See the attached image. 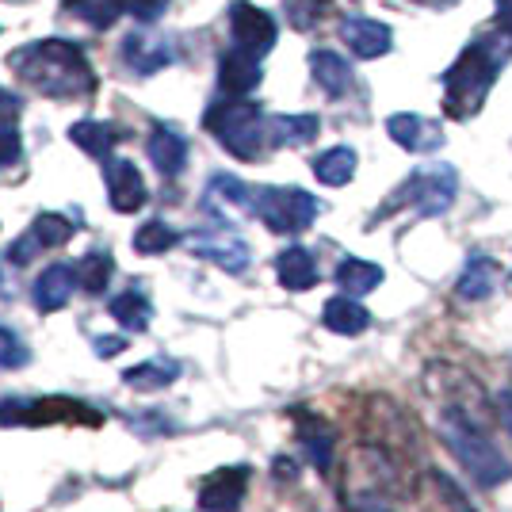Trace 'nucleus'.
Masks as SVG:
<instances>
[{
  "mask_svg": "<svg viewBox=\"0 0 512 512\" xmlns=\"http://www.w3.org/2000/svg\"><path fill=\"white\" fill-rule=\"evenodd\" d=\"M111 276H115V260H111V253H85L81 260H77V283L85 287L88 295H100L107 283H111Z\"/></svg>",
  "mask_w": 512,
  "mask_h": 512,
  "instance_id": "31",
  "label": "nucleus"
},
{
  "mask_svg": "<svg viewBox=\"0 0 512 512\" xmlns=\"http://www.w3.org/2000/svg\"><path fill=\"white\" fill-rule=\"evenodd\" d=\"M356 165H360L356 150L333 146V150H325L314 157V176H318L321 184H329V188H344V184L356 176Z\"/></svg>",
  "mask_w": 512,
  "mask_h": 512,
  "instance_id": "26",
  "label": "nucleus"
},
{
  "mask_svg": "<svg viewBox=\"0 0 512 512\" xmlns=\"http://www.w3.org/2000/svg\"><path fill=\"white\" fill-rule=\"evenodd\" d=\"M276 276L287 291H310V287L318 283V264H314L310 249L291 245V249H283V253L276 256Z\"/></svg>",
  "mask_w": 512,
  "mask_h": 512,
  "instance_id": "21",
  "label": "nucleus"
},
{
  "mask_svg": "<svg viewBox=\"0 0 512 512\" xmlns=\"http://www.w3.org/2000/svg\"><path fill=\"white\" fill-rule=\"evenodd\" d=\"M62 8L69 12V16L85 20L88 27H96V31L111 27V23L119 20V12H127L123 0H65Z\"/></svg>",
  "mask_w": 512,
  "mask_h": 512,
  "instance_id": "30",
  "label": "nucleus"
},
{
  "mask_svg": "<svg viewBox=\"0 0 512 512\" xmlns=\"http://www.w3.org/2000/svg\"><path fill=\"white\" fill-rule=\"evenodd\" d=\"M146 180L134 161H107V199L119 214H134L146 207Z\"/></svg>",
  "mask_w": 512,
  "mask_h": 512,
  "instance_id": "13",
  "label": "nucleus"
},
{
  "mask_svg": "<svg viewBox=\"0 0 512 512\" xmlns=\"http://www.w3.org/2000/svg\"><path fill=\"white\" fill-rule=\"evenodd\" d=\"M20 153H23V142L16 123H0V169H12L20 161Z\"/></svg>",
  "mask_w": 512,
  "mask_h": 512,
  "instance_id": "35",
  "label": "nucleus"
},
{
  "mask_svg": "<svg viewBox=\"0 0 512 512\" xmlns=\"http://www.w3.org/2000/svg\"><path fill=\"white\" fill-rule=\"evenodd\" d=\"M207 207L218 214L226 211H253V188L245 184V180H237V176H214L211 188H207Z\"/></svg>",
  "mask_w": 512,
  "mask_h": 512,
  "instance_id": "25",
  "label": "nucleus"
},
{
  "mask_svg": "<svg viewBox=\"0 0 512 512\" xmlns=\"http://www.w3.org/2000/svg\"><path fill=\"white\" fill-rule=\"evenodd\" d=\"M249 493V467H218L199 482V509L203 512H237Z\"/></svg>",
  "mask_w": 512,
  "mask_h": 512,
  "instance_id": "8",
  "label": "nucleus"
},
{
  "mask_svg": "<svg viewBox=\"0 0 512 512\" xmlns=\"http://www.w3.org/2000/svg\"><path fill=\"white\" fill-rule=\"evenodd\" d=\"M497 406H501V421H505V428H509V436H512V386L497 394Z\"/></svg>",
  "mask_w": 512,
  "mask_h": 512,
  "instance_id": "41",
  "label": "nucleus"
},
{
  "mask_svg": "<svg viewBox=\"0 0 512 512\" xmlns=\"http://www.w3.org/2000/svg\"><path fill=\"white\" fill-rule=\"evenodd\" d=\"M111 318L119 321L127 333H146L150 329V318H153V306L146 299V291H123V295H115L111 299Z\"/></svg>",
  "mask_w": 512,
  "mask_h": 512,
  "instance_id": "28",
  "label": "nucleus"
},
{
  "mask_svg": "<svg viewBox=\"0 0 512 512\" xmlns=\"http://www.w3.org/2000/svg\"><path fill=\"white\" fill-rule=\"evenodd\" d=\"M203 127L211 130L237 161H256L260 153L272 146L264 111L256 104H249L245 96H226V100L211 104L207 115H203Z\"/></svg>",
  "mask_w": 512,
  "mask_h": 512,
  "instance_id": "4",
  "label": "nucleus"
},
{
  "mask_svg": "<svg viewBox=\"0 0 512 512\" xmlns=\"http://www.w3.org/2000/svg\"><path fill=\"white\" fill-rule=\"evenodd\" d=\"M0 425L12 428H39V425H104V413L92 409L88 402L77 398H62V394H50V398H4L0 402Z\"/></svg>",
  "mask_w": 512,
  "mask_h": 512,
  "instance_id": "5",
  "label": "nucleus"
},
{
  "mask_svg": "<svg viewBox=\"0 0 512 512\" xmlns=\"http://www.w3.org/2000/svg\"><path fill=\"white\" fill-rule=\"evenodd\" d=\"M360 512H390L383 501H360Z\"/></svg>",
  "mask_w": 512,
  "mask_h": 512,
  "instance_id": "42",
  "label": "nucleus"
},
{
  "mask_svg": "<svg viewBox=\"0 0 512 512\" xmlns=\"http://www.w3.org/2000/svg\"><path fill=\"white\" fill-rule=\"evenodd\" d=\"M8 69L23 85L39 88L54 100H88L96 92V73L85 50L69 39H39L8 54Z\"/></svg>",
  "mask_w": 512,
  "mask_h": 512,
  "instance_id": "1",
  "label": "nucleus"
},
{
  "mask_svg": "<svg viewBox=\"0 0 512 512\" xmlns=\"http://www.w3.org/2000/svg\"><path fill=\"white\" fill-rule=\"evenodd\" d=\"M192 253L203 256V260H211V264H218V268L230 272V276H237V272L249 268V245H245L237 234H230V230L192 234Z\"/></svg>",
  "mask_w": 512,
  "mask_h": 512,
  "instance_id": "12",
  "label": "nucleus"
},
{
  "mask_svg": "<svg viewBox=\"0 0 512 512\" xmlns=\"http://www.w3.org/2000/svg\"><path fill=\"white\" fill-rule=\"evenodd\" d=\"M318 115H276L268 119V134H272V146H306L318 138Z\"/></svg>",
  "mask_w": 512,
  "mask_h": 512,
  "instance_id": "27",
  "label": "nucleus"
},
{
  "mask_svg": "<svg viewBox=\"0 0 512 512\" xmlns=\"http://www.w3.org/2000/svg\"><path fill=\"white\" fill-rule=\"evenodd\" d=\"M341 39L348 43V50L356 58H383L386 50L394 46V35L390 27L379 20H367V16H348L341 23Z\"/></svg>",
  "mask_w": 512,
  "mask_h": 512,
  "instance_id": "16",
  "label": "nucleus"
},
{
  "mask_svg": "<svg viewBox=\"0 0 512 512\" xmlns=\"http://www.w3.org/2000/svg\"><path fill=\"white\" fill-rule=\"evenodd\" d=\"M260 81H264V69H260V58L249 50L234 46L218 58V85L226 96H249Z\"/></svg>",
  "mask_w": 512,
  "mask_h": 512,
  "instance_id": "14",
  "label": "nucleus"
},
{
  "mask_svg": "<svg viewBox=\"0 0 512 512\" xmlns=\"http://www.w3.org/2000/svg\"><path fill=\"white\" fill-rule=\"evenodd\" d=\"M386 134L409 153H436L444 150V142H448V134H444L440 123H432L425 115H409V111L390 115L386 119Z\"/></svg>",
  "mask_w": 512,
  "mask_h": 512,
  "instance_id": "11",
  "label": "nucleus"
},
{
  "mask_svg": "<svg viewBox=\"0 0 512 512\" xmlns=\"http://www.w3.org/2000/svg\"><path fill=\"white\" fill-rule=\"evenodd\" d=\"M440 432H444V444L459 459V467L467 470L478 486H501L512 478V467L505 459V451L490 440V432L478 425L463 406H448L440 413Z\"/></svg>",
  "mask_w": 512,
  "mask_h": 512,
  "instance_id": "3",
  "label": "nucleus"
},
{
  "mask_svg": "<svg viewBox=\"0 0 512 512\" xmlns=\"http://www.w3.org/2000/svg\"><path fill=\"white\" fill-rule=\"evenodd\" d=\"M73 287H77V268L50 264L43 276L35 279V306L43 314H54V310H62L65 302L73 299Z\"/></svg>",
  "mask_w": 512,
  "mask_h": 512,
  "instance_id": "18",
  "label": "nucleus"
},
{
  "mask_svg": "<svg viewBox=\"0 0 512 512\" xmlns=\"http://www.w3.org/2000/svg\"><path fill=\"white\" fill-rule=\"evenodd\" d=\"M230 31H234V46L249 50L256 58H264L276 46V20L264 8L249 4V0H234V8H230Z\"/></svg>",
  "mask_w": 512,
  "mask_h": 512,
  "instance_id": "9",
  "label": "nucleus"
},
{
  "mask_svg": "<svg viewBox=\"0 0 512 512\" xmlns=\"http://www.w3.org/2000/svg\"><path fill=\"white\" fill-rule=\"evenodd\" d=\"M73 234H77V222H69L65 214L43 211L31 222V230L8 249V260H12V264H27L39 249H58V245H65Z\"/></svg>",
  "mask_w": 512,
  "mask_h": 512,
  "instance_id": "10",
  "label": "nucleus"
},
{
  "mask_svg": "<svg viewBox=\"0 0 512 512\" xmlns=\"http://www.w3.org/2000/svg\"><path fill=\"white\" fill-rule=\"evenodd\" d=\"M176 241H180V234L172 230L169 222L153 218V222H146V226L134 234V249H138L142 256H161V253H169Z\"/></svg>",
  "mask_w": 512,
  "mask_h": 512,
  "instance_id": "32",
  "label": "nucleus"
},
{
  "mask_svg": "<svg viewBox=\"0 0 512 512\" xmlns=\"http://www.w3.org/2000/svg\"><path fill=\"white\" fill-rule=\"evenodd\" d=\"M455 192H459V172L451 165H425L394 192V199L383 207V214L398 211V207H413L421 218H440L455 203Z\"/></svg>",
  "mask_w": 512,
  "mask_h": 512,
  "instance_id": "6",
  "label": "nucleus"
},
{
  "mask_svg": "<svg viewBox=\"0 0 512 512\" xmlns=\"http://www.w3.org/2000/svg\"><path fill=\"white\" fill-rule=\"evenodd\" d=\"M497 27H501V35L512 43V0H497Z\"/></svg>",
  "mask_w": 512,
  "mask_h": 512,
  "instance_id": "40",
  "label": "nucleus"
},
{
  "mask_svg": "<svg viewBox=\"0 0 512 512\" xmlns=\"http://www.w3.org/2000/svg\"><path fill=\"white\" fill-rule=\"evenodd\" d=\"M310 73H314V81L333 100H341V96L352 92V65L344 62L341 54H333V50H314L310 54Z\"/></svg>",
  "mask_w": 512,
  "mask_h": 512,
  "instance_id": "22",
  "label": "nucleus"
},
{
  "mask_svg": "<svg viewBox=\"0 0 512 512\" xmlns=\"http://www.w3.org/2000/svg\"><path fill=\"white\" fill-rule=\"evenodd\" d=\"M176 379H180V363L165 360V356L138 363V367H130L127 375H123V383L134 386V390H165V386H172Z\"/></svg>",
  "mask_w": 512,
  "mask_h": 512,
  "instance_id": "29",
  "label": "nucleus"
},
{
  "mask_svg": "<svg viewBox=\"0 0 512 512\" xmlns=\"http://www.w3.org/2000/svg\"><path fill=\"white\" fill-rule=\"evenodd\" d=\"M16 115H20V100L0 88V123H16Z\"/></svg>",
  "mask_w": 512,
  "mask_h": 512,
  "instance_id": "38",
  "label": "nucleus"
},
{
  "mask_svg": "<svg viewBox=\"0 0 512 512\" xmlns=\"http://www.w3.org/2000/svg\"><path fill=\"white\" fill-rule=\"evenodd\" d=\"M146 153H150L153 169L161 176H180L184 165H188V142L176 134L172 127H153L150 142H146Z\"/></svg>",
  "mask_w": 512,
  "mask_h": 512,
  "instance_id": "17",
  "label": "nucleus"
},
{
  "mask_svg": "<svg viewBox=\"0 0 512 512\" xmlns=\"http://www.w3.org/2000/svg\"><path fill=\"white\" fill-rule=\"evenodd\" d=\"M448 4H451V0H448Z\"/></svg>",
  "mask_w": 512,
  "mask_h": 512,
  "instance_id": "43",
  "label": "nucleus"
},
{
  "mask_svg": "<svg viewBox=\"0 0 512 512\" xmlns=\"http://www.w3.org/2000/svg\"><path fill=\"white\" fill-rule=\"evenodd\" d=\"M321 325L329 333H341V337H360L371 325V314H367V306L356 302V295H337L321 306Z\"/></svg>",
  "mask_w": 512,
  "mask_h": 512,
  "instance_id": "19",
  "label": "nucleus"
},
{
  "mask_svg": "<svg viewBox=\"0 0 512 512\" xmlns=\"http://www.w3.org/2000/svg\"><path fill=\"white\" fill-rule=\"evenodd\" d=\"M302 444H306L310 459H314L321 470L329 467V459H333V440H329V432H325V428H321V425L302 428Z\"/></svg>",
  "mask_w": 512,
  "mask_h": 512,
  "instance_id": "33",
  "label": "nucleus"
},
{
  "mask_svg": "<svg viewBox=\"0 0 512 512\" xmlns=\"http://www.w3.org/2000/svg\"><path fill=\"white\" fill-rule=\"evenodd\" d=\"M123 58L138 77H150L157 69L172 62V43L165 35H150V31H134L123 39Z\"/></svg>",
  "mask_w": 512,
  "mask_h": 512,
  "instance_id": "15",
  "label": "nucleus"
},
{
  "mask_svg": "<svg viewBox=\"0 0 512 512\" xmlns=\"http://www.w3.org/2000/svg\"><path fill=\"white\" fill-rule=\"evenodd\" d=\"M123 337H96V356H104V360H111V356H119L123 352Z\"/></svg>",
  "mask_w": 512,
  "mask_h": 512,
  "instance_id": "39",
  "label": "nucleus"
},
{
  "mask_svg": "<svg viewBox=\"0 0 512 512\" xmlns=\"http://www.w3.org/2000/svg\"><path fill=\"white\" fill-rule=\"evenodd\" d=\"M27 356H31V352L23 348L20 337H16L12 329H4V325H0V367H8V371H12V367H23Z\"/></svg>",
  "mask_w": 512,
  "mask_h": 512,
  "instance_id": "34",
  "label": "nucleus"
},
{
  "mask_svg": "<svg viewBox=\"0 0 512 512\" xmlns=\"http://www.w3.org/2000/svg\"><path fill=\"white\" fill-rule=\"evenodd\" d=\"M325 8H329V0H287V16H291V23L302 27V31L318 20Z\"/></svg>",
  "mask_w": 512,
  "mask_h": 512,
  "instance_id": "36",
  "label": "nucleus"
},
{
  "mask_svg": "<svg viewBox=\"0 0 512 512\" xmlns=\"http://www.w3.org/2000/svg\"><path fill=\"white\" fill-rule=\"evenodd\" d=\"M501 62H505V54L497 50L493 39L470 43L467 50L451 62V69L444 73V111H448V119L467 123V119H474V115L482 111L493 81H497V73H501Z\"/></svg>",
  "mask_w": 512,
  "mask_h": 512,
  "instance_id": "2",
  "label": "nucleus"
},
{
  "mask_svg": "<svg viewBox=\"0 0 512 512\" xmlns=\"http://www.w3.org/2000/svg\"><path fill=\"white\" fill-rule=\"evenodd\" d=\"M337 287H341L344 295H371L379 283H383V268L379 264H371V260H360V256H344L341 264H337Z\"/></svg>",
  "mask_w": 512,
  "mask_h": 512,
  "instance_id": "24",
  "label": "nucleus"
},
{
  "mask_svg": "<svg viewBox=\"0 0 512 512\" xmlns=\"http://www.w3.org/2000/svg\"><path fill=\"white\" fill-rule=\"evenodd\" d=\"M123 8H127L134 20L142 23H153L157 16H165V8H169V0H123Z\"/></svg>",
  "mask_w": 512,
  "mask_h": 512,
  "instance_id": "37",
  "label": "nucleus"
},
{
  "mask_svg": "<svg viewBox=\"0 0 512 512\" xmlns=\"http://www.w3.org/2000/svg\"><path fill=\"white\" fill-rule=\"evenodd\" d=\"M253 214L276 234H302L306 226H314L321 203L302 188H256Z\"/></svg>",
  "mask_w": 512,
  "mask_h": 512,
  "instance_id": "7",
  "label": "nucleus"
},
{
  "mask_svg": "<svg viewBox=\"0 0 512 512\" xmlns=\"http://www.w3.org/2000/svg\"><path fill=\"white\" fill-rule=\"evenodd\" d=\"M119 138H123V134L111 127V123H100V119H81V123L69 127V142L81 146V150H85L88 157H96V161H107Z\"/></svg>",
  "mask_w": 512,
  "mask_h": 512,
  "instance_id": "23",
  "label": "nucleus"
},
{
  "mask_svg": "<svg viewBox=\"0 0 512 512\" xmlns=\"http://www.w3.org/2000/svg\"><path fill=\"white\" fill-rule=\"evenodd\" d=\"M493 283H497V264L486 253H470L459 279H455V295L467 302H482L490 299Z\"/></svg>",
  "mask_w": 512,
  "mask_h": 512,
  "instance_id": "20",
  "label": "nucleus"
}]
</instances>
